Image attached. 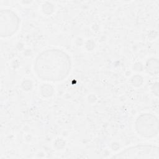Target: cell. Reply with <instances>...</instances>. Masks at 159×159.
I'll list each match as a JSON object with an SVG mask.
<instances>
[{"mask_svg":"<svg viewBox=\"0 0 159 159\" xmlns=\"http://www.w3.org/2000/svg\"><path fill=\"white\" fill-rule=\"evenodd\" d=\"M72 62L69 55L60 48H48L39 53L34 62L37 76L46 82L61 81L69 75Z\"/></svg>","mask_w":159,"mask_h":159,"instance_id":"obj_1","label":"cell"},{"mask_svg":"<svg viewBox=\"0 0 159 159\" xmlns=\"http://www.w3.org/2000/svg\"><path fill=\"white\" fill-rule=\"evenodd\" d=\"M112 158L159 159V148L152 144L139 143L130 146L113 155Z\"/></svg>","mask_w":159,"mask_h":159,"instance_id":"obj_2","label":"cell"},{"mask_svg":"<svg viewBox=\"0 0 159 159\" xmlns=\"http://www.w3.org/2000/svg\"><path fill=\"white\" fill-rule=\"evenodd\" d=\"M134 125L136 132L142 137L151 139L158 134V119L153 114L145 112L140 114L136 118Z\"/></svg>","mask_w":159,"mask_h":159,"instance_id":"obj_3","label":"cell"},{"mask_svg":"<svg viewBox=\"0 0 159 159\" xmlns=\"http://www.w3.org/2000/svg\"><path fill=\"white\" fill-rule=\"evenodd\" d=\"M20 19L13 10L7 8L0 11V36L8 38L14 35L20 27Z\"/></svg>","mask_w":159,"mask_h":159,"instance_id":"obj_4","label":"cell"},{"mask_svg":"<svg viewBox=\"0 0 159 159\" xmlns=\"http://www.w3.org/2000/svg\"><path fill=\"white\" fill-rule=\"evenodd\" d=\"M145 70L148 74L152 76L158 75L159 71L158 59L154 57L148 59L145 63Z\"/></svg>","mask_w":159,"mask_h":159,"instance_id":"obj_5","label":"cell"},{"mask_svg":"<svg viewBox=\"0 0 159 159\" xmlns=\"http://www.w3.org/2000/svg\"><path fill=\"white\" fill-rule=\"evenodd\" d=\"M53 88L49 84H44L40 87V94L45 98H48L53 95Z\"/></svg>","mask_w":159,"mask_h":159,"instance_id":"obj_6","label":"cell"},{"mask_svg":"<svg viewBox=\"0 0 159 159\" xmlns=\"http://www.w3.org/2000/svg\"><path fill=\"white\" fill-rule=\"evenodd\" d=\"M143 82V78L142 76L136 75L131 78V83L134 86L139 87L142 84Z\"/></svg>","mask_w":159,"mask_h":159,"instance_id":"obj_7","label":"cell"},{"mask_svg":"<svg viewBox=\"0 0 159 159\" xmlns=\"http://www.w3.org/2000/svg\"><path fill=\"white\" fill-rule=\"evenodd\" d=\"M42 11L47 14H50L53 11V6L50 2H45L42 5Z\"/></svg>","mask_w":159,"mask_h":159,"instance_id":"obj_8","label":"cell"},{"mask_svg":"<svg viewBox=\"0 0 159 159\" xmlns=\"http://www.w3.org/2000/svg\"><path fill=\"white\" fill-rule=\"evenodd\" d=\"M22 88L25 91L30 90L32 86V83L29 80H25L22 83Z\"/></svg>","mask_w":159,"mask_h":159,"instance_id":"obj_9","label":"cell"},{"mask_svg":"<svg viewBox=\"0 0 159 159\" xmlns=\"http://www.w3.org/2000/svg\"><path fill=\"white\" fill-rule=\"evenodd\" d=\"M152 90L153 91L154 94L155 96H158V83L157 82L153 84V85L152 88Z\"/></svg>","mask_w":159,"mask_h":159,"instance_id":"obj_10","label":"cell"},{"mask_svg":"<svg viewBox=\"0 0 159 159\" xmlns=\"http://www.w3.org/2000/svg\"><path fill=\"white\" fill-rule=\"evenodd\" d=\"M142 68H143V66H142V65L140 63H135L134 66H133V69L134 71H142Z\"/></svg>","mask_w":159,"mask_h":159,"instance_id":"obj_11","label":"cell"}]
</instances>
